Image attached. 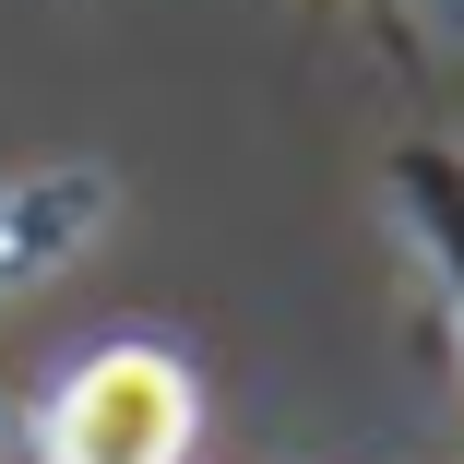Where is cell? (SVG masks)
<instances>
[{"instance_id": "6da1fadb", "label": "cell", "mask_w": 464, "mask_h": 464, "mask_svg": "<svg viewBox=\"0 0 464 464\" xmlns=\"http://www.w3.org/2000/svg\"><path fill=\"white\" fill-rule=\"evenodd\" d=\"M191 429H203L191 357H167L143 334L72 357L48 382V405H36V452L48 464H191Z\"/></svg>"}, {"instance_id": "7a4b0ae2", "label": "cell", "mask_w": 464, "mask_h": 464, "mask_svg": "<svg viewBox=\"0 0 464 464\" xmlns=\"http://www.w3.org/2000/svg\"><path fill=\"white\" fill-rule=\"evenodd\" d=\"M382 203H393V238L429 274V298H440V334L464 345V143H393Z\"/></svg>"}]
</instances>
